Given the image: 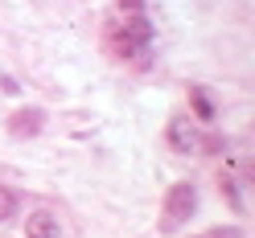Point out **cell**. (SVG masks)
Masks as SVG:
<instances>
[{
	"label": "cell",
	"instance_id": "6da1fadb",
	"mask_svg": "<svg viewBox=\"0 0 255 238\" xmlns=\"http://www.w3.org/2000/svg\"><path fill=\"white\" fill-rule=\"evenodd\" d=\"M148 41H152V21L136 12V17H124V21L111 25V33H107V50L116 54V58H132V54L144 50Z\"/></svg>",
	"mask_w": 255,
	"mask_h": 238
},
{
	"label": "cell",
	"instance_id": "7a4b0ae2",
	"mask_svg": "<svg viewBox=\"0 0 255 238\" xmlns=\"http://www.w3.org/2000/svg\"><path fill=\"white\" fill-rule=\"evenodd\" d=\"M194 210H198V189L189 181H177L169 189V197H165V230H177Z\"/></svg>",
	"mask_w": 255,
	"mask_h": 238
},
{
	"label": "cell",
	"instance_id": "3957f363",
	"mask_svg": "<svg viewBox=\"0 0 255 238\" xmlns=\"http://www.w3.org/2000/svg\"><path fill=\"white\" fill-rule=\"evenodd\" d=\"M169 148L173 152H194L198 148V132H194V123H189L185 115L169 119Z\"/></svg>",
	"mask_w": 255,
	"mask_h": 238
},
{
	"label": "cell",
	"instance_id": "277c9868",
	"mask_svg": "<svg viewBox=\"0 0 255 238\" xmlns=\"http://www.w3.org/2000/svg\"><path fill=\"white\" fill-rule=\"evenodd\" d=\"M41 119H45V115H41L37 107L17 111V115L8 119V132H12V136H37V132H41Z\"/></svg>",
	"mask_w": 255,
	"mask_h": 238
},
{
	"label": "cell",
	"instance_id": "5b68a950",
	"mask_svg": "<svg viewBox=\"0 0 255 238\" xmlns=\"http://www.w3.org/2000/svg\"><path fill=\"white\" fill-rule=\"evenodd\" d=\"M25 234H29V238H62L58 218H50V214H33V218L25 222Z\"/></svg>",
	"mask_w": 255,
	"mask_h": 238
},
{
	"label": "cell",
	"instance_id": "8992f818",
	"mask_svg": "<svg viewBox=\"0 0 255 238\" xmlns=\"http://www.w3.org/2000/svg\"><path fill=\"white\" fill-rule=\"evenodd\" d=\"M189 103H194L198 119H214V107H210V99H206V90H202V86H189Z\"/></svg>",
	"mask_w": 255,
	"mask_h": 238
},
{
	"label": "cell",
	"instance_id": "52a82bcc",
	"mask_svg": "<svg viewBox=\"0 0 255 238\" xmlns=\"http://www.w3.org/2000/svg\"><path fill=\"white\" fill-rule=\"evenodd\" d=\"M12 210H17V197H12L8 189L0 185V222H8V218H12Z\"/></svg>",
	"mask_w": 255,
	"mask_h": 238
},
{
	"label": "cell",
	"instance_id": "ba28073f",
	"mask_svg": "<svg viewBox=\"0 0 255 238\" xmlns=\"http://www.w3.org/2000/svg\"><path fill=\"white\" fill-rule=\"evenodd\" d=\"M194 238H243V230H239V226H214V230L194 234Z\"/></svg>",
	"mask_w": 255,
	"mask_h": 238
},
{
	"label": "cell",
	"instance_id": "9c48e42d",
	"mask_svg": "<svg viewBox=\"0 0 255 238\" xmlns=\"http://www.w3.org/2000/svg\"><path fill=\"white\" fill-rule=\"evenodd\" d=\"M124 8H128V12H136V8H140V0H120V12H124Z\"/></svg>",
	"mask_w": 255,
	"mask_h": 238
}]
</instances>
